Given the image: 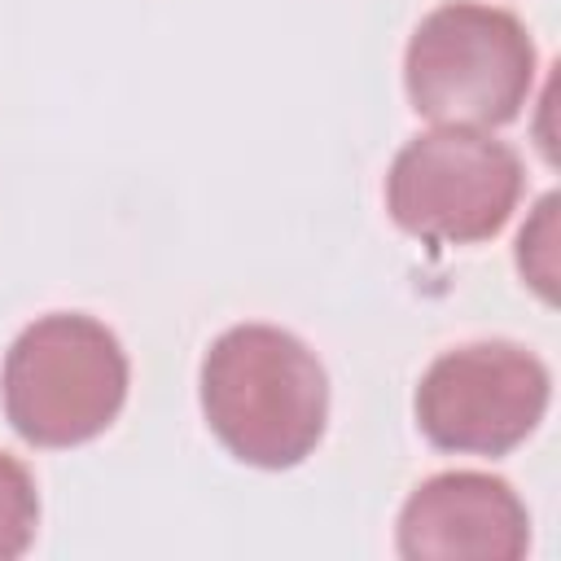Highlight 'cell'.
Here are the masks:
<instances>
[{
  "mask_svg": "<svg viewBox=\"0 0 561 561\" xmlns=\"http://www.w3.org/2000/svg\"><path fill=\"white\" fill-rule=\"evenodd\" d=\"M202 412L210 434L254 469L307 460L329 421V377L294 333L232 324L202 359Z\"/></svg>",
  "mask_w": 561,
  "mask_h": 561,
  "instance_id": "cell-1",
  "label": "cell"
},
{
  "mask_svg": "<svg viewBox=\"0 0 561 561\" xmlns=\"http://www.w3.org/2000/svg\"><path fill=\"white\" fill-rule=\"evenodd\" d=\"M535 83L526 26L495 4L451 0L421 18L403 53V88L421 118L438 127H504Z\"/></svg>",
  "mask_w": 561,
  "mask_h": 561,
  "instance_id": "cell-2",
  "label": "cell"
},
{
  "mask_svg": "<svg viewBox=\"0 0 561 561\" xmlns=\"http://www.w3.org/2000/svg\"><path fill=\"white\" fill-rule=\"evenodd\" d=\"M0 390L18 438L31 447H79L123 412L127 355L101 320L53 311L13 337Z\"/></svg>",
  "mask_w": 561,
  "mask_h": 561,
  "instance_id": "cell-3",
  "label": "cell"
},
{
  "mask_svg": "<svg viewBox=\"0 0 561 561\" xmlns=\"http://www.w3.org/2000/svg\"><path fill=\"white\" fill-rule=\"evenodd\" d=\"M522 180V158L491 131L434 127L394 153L386 175V210L408 237L473 245L513 219Z\"/></svg>",
  "mask_w": 561,
  "mask_h": 561,
  "instance_id": "cell-4",
  "label": "cell"
},
{
  "mask_svg": "<svg viewBox=\"0 0 561 561\" xmlns=\"http://www.w3.org/2000/svg\"><path fill=\"white\" fill-rule=\"evenodd\" d=\"M552 377L517 342H469L443 351L416 386V425L438 451L504 456L535 434Z\"/></svg>",
  "mask_w": 561,
  "mask_h": 561,
  "instance_id": "cell-5",
  "label": "cell"
},
{
  "mask_svg": "<svg viewBox=\"0 0 561 561\" xmlns=\"http://www.w3.org/2000/svg\"><path fill=\"white\" fill-rule=\"evenodd\" d=\"M394 543L408 561H522L530 513L504 478L451 469L408 495Z\"/></svg>",
  "mask_w": 561,
  "mask_h": 561,
  "instance_id": "cell-6",
  "label": "cell"
},
{
  "mask_svg": "<svg viewBox=\"0 0 561 561\" xmlns=\"http://www.w3.org/2000/svg\"><path fill=\"white\" fill-rule=\"evenodd\" d=\"M39 526V495L35 478L22 460L0 451V561H13L31 548Z\"/></svg>",
  "mask_w": 561,
  "mask_h": 561,
  "instance_id": "cell-7",
  "label": "cell"
},
{
  "mask_svg": "<svg viewBox=\"0 0 561 561\" xmlns=\"http://www.w3.org/2000/svg\"><path fill=\"white\" fill-rule=\"evenodd\" d=\"M552 224H557V193H548L535 206V219L517 237V267L539 289V298H548V302L557 298V289H552V280H557V250H552L557 228Z\"/></svg>",
  "mask_w": 561,
  "mask_h": 561,
  "instance_id": "cell-8",
  "label": "cell"
}]
</instances>
